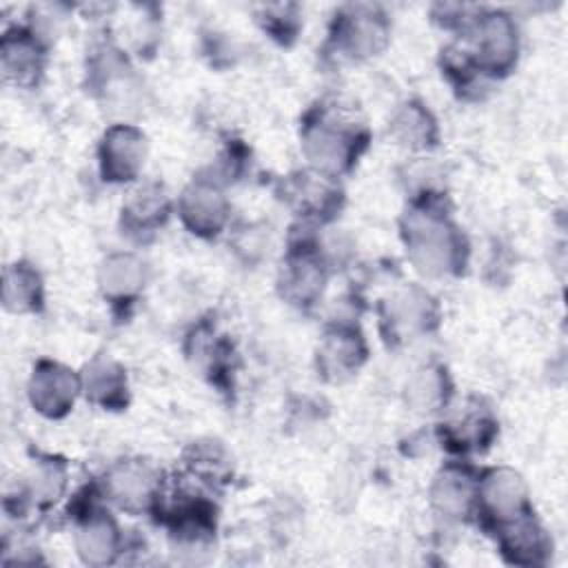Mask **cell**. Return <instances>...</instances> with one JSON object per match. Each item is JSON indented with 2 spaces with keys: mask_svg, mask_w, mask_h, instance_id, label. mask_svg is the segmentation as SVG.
Here are the masks:
<instances>
[{
  "mask_svg": "<svg viewBox=\"0 0 568 568\" xmlns=\"http://www.w3.org/2000/svg\"><path fill=\"white\" fill-rule=\"evenodd\" d=\"M404 237L413 262L424 273L442 275L464 266V237L446 217L433 211H413L406 217Z\"/></svg>",
  "mask_w": 568,
  "mask_h": 568,
  "instance_id": "cell-1",
  "label": "cell"
},
{
  "mask_svg": "<svg viewBox=\"0 0 568 568\" xmlns=\"http://www.w3.org/2000/svg\"><path fill=\"white\" fill-rule=\"evenodd\" d=\"M304 151L311 162L326 175L351 169L362 149L366 146V131L353 126L344 118H335L331 111L320 109L311 113L304 122Z\"/></svg>",
  "mask_w": 568,
  "mask_h": 568,
  "instance_id": "cell-2",
  "label": "cell"
},
{
  "mask_svg": "<svg viewBox=\"0 0 568 568\" xmlns=\"http://www.w3.org/2000/svg\"><path fill=\"white\" fill-rule=\"evenodd\" d=\"M468 33L473 51L464 49L477 71L501 75L517 60V27L504 11H479L470 16Z\"/></svg>",
  "mask_w": 568,
  "mask_h": 568,
  "instance_id": "cell-3",
  "label": "cell"
},
{
  "mask_svg": "<svg viewBox=\"0 0 568 568\" xmlns=\"http://www.w3.org/2000/svg\"><path fill=\"white\" fill-rule=\"evenodd\" d=\"M388 38L386 16L368 4H348L335 13L331 40L351 58L375 55Z\"/></svg>",
  "mask_w": 568,
  "mask_h": 568,
  "instance_id": "cell-4",
  "label": "cell"
},
{
  "mask_svg": "<svg viewBox=\"0 0 568 568\" xmlns=\"http://www.w3.org/2000/svg\"><path fill=\"white\" fill-rule=\"evenodd\" d=\"M477 504L501 526L530 513L521 477L506 468L490 470L481 481H477Z\"/></svg>",
  "mask_w": 568,
  "mask_h": 568,
  "instance_id": "cell-5",
  "label": "cell"
},
{
  "mask_svg": "<svg viewBox=\"0 0 568 568\" xmlns=\"http://www.w3.org/2000/svg\"><path fill=\"white\" fill-rule=\"evenodd\" d=\"M80 390V379L64 366L40 362L31 377V402L47 417H62Z\"/></svg>",
  "mask_w": 568,
  "mask_h": 568,
  "instance_id": "cell-6",
  "label": "cell"
},
{
  "mask_svg": "<svg viewBox=\"0 0 568 568\" xmlns=\"http://www.w3.org/2000/svg\"><path fill=\"white\" fill-rule=\"evenodd\" d=\"M102 175L111 182L135 178L144 162V135L126 124L111 126L100 144Z\"/></svg>",
  "mask_w": 568,
  "mask_h": 568,
  "instance_id": "cell-7",
  "label": "cell"
},
{
  "mask_svg": "<svg viewBox=\"0 0 568 568\" xmlns=\"http://www.w3.org/2000/svg\"><path fill=\"white\" fill-rule=\"evenodd\" d=\"M42 47L36 31L13 29L2 38V69L7 80L20 87H31L42 71Z\"/></svg>",
  "mask_w": 568,
  "mask_h": 568,
  "instance_id": "cell-8",
  "label": "cell"
},
{
  "mask_svg": "<svg viewBox=\"0 0 568 568\" xmlns=\"http://www.w3.org/2000/svg\"><path fill=\"white\" fill-rule=\"evenodd\" d=\"M180 215L193 233L215 235L226 220V202L213 184L197 182L184 191Z\"/></svg>",
  "mask_w": 568,
  "mask_h": 568,
  "instance_id": "cell-9",
  "label": "cell"
},
{
  "mask_svg": "<svg viewBox=\"0 0 568 568\" xmlns=\"http://www.w3.org/2000/svg\"><path fill=\"white\" fill-rule=\"evenodd\" d=\"M366 357V346L355 328H333L320 346V366L326 375L344 377L359 368Z\"/></svg>",
  "mask_w": 568,
  "mask_h": 568,
  "instance_id": "cell-10",
  "label": "cell"
},
{
  "mask_svg": "<svg viewBox=\"0 0 568 568\" xmlns=\"http://www.w3.org/2000/svg\"><path fill=\"white\" fill-rule=\"evenodd\" d=\"M109 490L113 499L126 508H146L160 497V484L144 464H120L109 475Z\"/></svg>",
  "mask_w": 568,
  "mask_h": 568,
  "instance_id": "cell-11",
  "label": "cell"
},
{
  "mask_svg": "<svg viewBox=\"0 0 568 568\" xmlns=\"http://www.w3.org/2000/svg\"><path fill=\"white\" fill-rule=\"evenodd\" d=\"M288 195L302 215L324 217L337 209L339 189L326 173H302L288 182Z\"/></svg>",
  "mask_w": 568,
  "mask_h": 568,
  "instance_id": "cell-12",
  "label": "cell"
},
{
  "mask_svg": "<svg viewBox=\"0 0 568 568\" xmlns=\"http://www.w3.org/2000/svg\"><path fill=\"white\" fill-rule=\"evenodd\" d=\"M324 273L320 257L311 253L306 246L297 255H293L286 264V275H284V288L286 295L297 302V304H311V300L322 291Z\"/></svg>",
  "mask_w": 568,
  "mask_h": 568,
  "instance_id": "cell-13",
  "label": "cell"
},
{
  "mask_svg": "<svg viewBox=\"0 0 568 568\" xmlns=\"http://www.w3.org/2000/svg\"><path fill=\"white\" fill-rule=\"evenodd\" d=\"M433 499L442 510L450 515H468V508L477 499V481L466 468L450 466L437 477Z\"/></svg>",
  "mask_w": 568,
  "mask_h": 568,
  "instance_id": "cell-14",
  "label": "cell"
},
{
  "mask_svg": "<svg viewBox=\"0 0 568 568\" xmlns=\"http://www.w3.org/2000/svg\"><path fill=\"white\" fill-rule=\"evenodd\" d=\"M84 386L87 395L106 408H122L126 404V377L113 362H93L87 368Z\"/></svg>",
  "mask_w": 568,
  "mask_h": 568,
  "instance_id": "cell-15",
  "label": "cell"
},
{
  "mask_svg": "<svg viewBox=\"0 0 568 568\" xmlns=\"http://www.w3.org/2000/svg\"><path fill=\"white\" fill-rule=\"evenodd\" d=\"M124 220L133 229H153L169 215V200L160 186H144L122 209Z\"/></svg>",
  "mask_w": 568,
  "mask_h": 568,
  "instance_id": "cell-16",
  "label": "cell"
},
{
  "mask_svg": "<svg viewBox=\"0 0 568 568\" xmlns=\"http://www.w3.org/2000/svg\"><path fill=\"white\" fill-rule=\"evenodd\" d=\"M42 302V284L27 264H13L4 273V304L13 311H33Z\"/></svg>",
  "mask_w": 568,
  "mask_h": 568,
  "instance_id": "cell-17",
  "label": "cell"
},
{
  "mask_svg": "<svg viewBox=\"0 0 568 568\" xmlns=\"http://www.w3.org/2000/svg\"><path fill=\"white\" fill-rule=\"evenodd\" d=\"M102 288L113 300H129L142 282V264L131 255H115L102 266Z\"/></svg>",
  "mask_w": 568,
  "mask_h": 568,
  "instance_id": "cell-18",
  "label": "cell"
},
{
  "mask_svg": "<svg viewBox=\"0 0 568 568\" xmlns=\"http://www.w3.org/2000/svg\"><path fill=\"white\" fill-rule=\"evenodd\" d=\"M390 320H393L395 328H399V326L406 328V331L428 328V322H435L430 297L422 291H415V288L408 291L406 295L395 300Z\"/></svg>",
  "mask_w": 568,
  "mask_h": 568,
  "instance_id": "cell-19",
  "label": "cell"
},
{
  "mask_svg": "<svg viewBox=\"0 0 568 568\" xmlns=\"http://www.w3.org/2000/svg\"><path fill=\"white\" fill-rule=\"evenodd\" d=\"M395 131L399 140L408 146H428L435 140V122L428 111L419 104H406L395 120Z\"/></svg>",
  "mask_w": 568,
  "mask_h": 568,
  "instance_id": "cell-20",
  "label": "cell"
},
{
  "mask_svg": "<svg viewBox=\"0 0 568 568\" xmlns=\"http://www.w3.org/2000/svg\"><path fill=\"white\" fill-rule=\"evenodd\" d=\"M186 464L191 466L193 473H197L206 481H226V477L231 473L229 457L224 455V450L215 442L193 444L191 446V457H189Z\"/></svg>",
  "mask_w": 568,
  "mask_h": 568,
  "instance_id": "cell-21",
  "label": "cell"
},
{
  "mask_svg": "<svg viewBox=\"0 0 568 568\" xmlns=\"http://www.w3.org/2000/svg\"><path fill=\"white\" fill-rule=\"evenodd\" d=\"M297 18L300 16L295 4H268V7H262V11L257 13V20L262 22V27L268 33H273V38L280 42H288L295 38L300 29Z\"/></svg>",
  "mask_w": 568,
  "mask_h": 568,
  "instance_id": "cell-22",
  "label": "cell"
},
{
  "mask_svg": "<svg viewBox=\"0 0 568 568\" xmlns=\"http://www.w3.org/2000/svg\"><path fill=\"white\" fill-rule=\"evenodd\" d=\"M426 382H428V386H433V384H435V386H437V384H442V377H439V375H437V377H435V375H433V373H430V371H428V373H426ZM433 399H437V402H442V399H444V397H442V395H437V393H433V390H430V393H428V397H426V406H433Z\"/></svg>",
  "mask_w": 568,
  "mask_h": 568,
  "instance_id": "cell-23",
  "label": "cell"
}]
</instances>
